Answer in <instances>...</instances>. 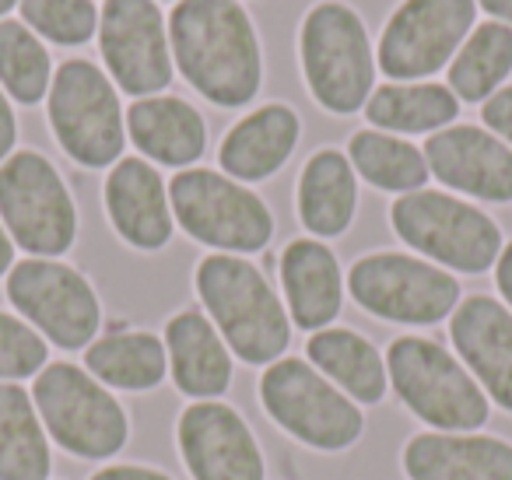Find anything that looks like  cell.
<instances>
[{
    "instance_id": "cell-34",
    "label": "cell",
    "mask_w": 512,
    "mask_h": 480,
    "mask_svg": "<svg viewBox=\"0 0 512 480\" xmlns=\"http://www.w3.org/2000/svg\"><path fill=\"white\" fill-rule=\"evenodd\" d=\"M481 120L498 141H505L512 148V85L509 88H498L488 102L481 106Z\"/></svg>"
},
{
    "instance_id": "cell-28",
    "label": "cell",
    "mask_w": 512,
    "mask_h": 480,
    "mask_svg": "<svg viewBox=\"0 0 512 480\" xmlns=\"http://www.w3.org/2000/svg\"><path fill=\"white\" fill-rule=\"evenodd\" d=\"M460 116V99L449 85L421 81V85H383L365 102V120L383 134H439Z\"/></svg>"
},
{
    "instance_id": "cell-21",
    "label": "cell",
    "mask_w": 512,
    "mask_h": 480,
    "mask_svg": "<svg viewBox=\"0 0 512 480\" xmlns=\"http://www.w3.org/2000/svg\"><path fill=\"white\" fill-rule=\"evenodd\" d=\"M281 288H285V305L292 326L306 333L327 330L341 316L344 305V274L334 249L320 239H292L281 253L278 263Z\"/></svg>"
},
{
    "instance_id": "cell-4",
    "label": "cell",
    "mask_w": 512,
    "mask_h": 480,
    "mask_svg": "<svg viewBox=\"0 0 512 480\" xmlns=\"http://www.w3.org/2000/svg\"><path fill=\"white\" fill-rule=\"evenodd\" d=\"M386 375L397 400L432 431H481L491 421V400L446 344L418 333L390 340Z\"/></svg>"
},
{
    "instance_id": "cell-29",
    "label": "cell",
    "mask_w": 512,
    "mask_h": 480,
    "mask_svg": "<svg viewBox=\"0 0 512 480\" xmlns=\"http://www.w3.org/2000/svg\"><path fill=\"white\" fill-rule=\"evenodd\" d=\"M348 162L355 176H362L369 186L383 193H414L425 190L428 183V162L425 151L414 148L411 141L383 130H358L348 141Z\"/></svg>"
},
{
    "instance_id": "cell-13",
    "label": "cell",
    "mask_w": 512,
    "mask_h": 480,
    "mask_svg": "<svg viewBox=\"0 0 512 480\" xmlns=\"http://www.w3.org/2000/svg\"><path fill=\"white\" fill-rule=\"evenodd\" d=\"M474 29V0H404L379 36L376 64L393 81L442 71Z\"/></svg>"
},
{
    "instance_id": "cell-6",
    "label": "cell",
    "mask_w": 512,
    "mask_h": 480,
    "mask_svg": "<svg viewBox=\"0 0 512 480\" xmlns=\"http://www.w3.org/2000/svg\"><path fill=\"white\" fill-rule=\"evenodd\" d=\"M299 57L309 92L327 113L351 116L365 109L376 81V57L355 8L341 0L316 4L302 22Z\"/></svg>"
},
{
    "instance_id": "cell-25",
    "label": "cell",
    "mask_w": 512,
    "mask_h": 480,
    "mask_svg": "<svg viewBox=\"0 0 512 480\" xmlns=\"http://www.w3.org/2000/svg\"><path fill=\"white\" fill-rule=\"evenodd\" d=\"M295 207L313 239H337L348 232L358 211V176L344 151L320 148L302 165Z\"/></svg>"
},
{
    "instance_id": "cell-11",
    "label": "cell",
    "mask_w": 512,
    "mask_h": 480,
    "mask_svg": "<svg viewBox=\"0 0 512 480\" xmlns=\"http://www.w3.org/2000/svg\"><path fill=\"white\" fill-rule=\"evenodd\" d=\"M4 295L46 344L67 354L85 351L102 330V302L92 281L64 260H18L4 277Z\"/></svg>"
},
{
    "instance_id": "cell-36",
    "label": "cell",
    "mask_w": 512,
    "mask_h": 480,
    "mask_svg": "<svg viewBox=\"0 0 512 480\" xmlns=\"http://www.w3.org/2000/svg\"><path fill=\"white\" fill-rule=\"evenodd\" d=\"M15 144H18V120H15V109H11L8 95L0 88V165L15 155Z\"/></svg>"
},
{
    "instance_id": "cell-35",
    "label": "cell",
    "mask_w": 512,
    "mask_h": 480,
    "mask_svg": "<svg viewBox=\"0 0 512 480\" xmlns=\"http://www.w3.org/2000/svg\"><path fill=\"white\" fill-rule=\"evenodd\" d=\"M88 480H172V477L165 470H158V466H144V463H106Z\"/></svg>"
},
{
    "instance_id": "cell-26",
    "label": "cell",
    "mask_w": 512,
    "mask_h": 480,
    "mask_svg": "<svg viewBox=\"0 0 512 480\" xmlns=\"http://www.w3.org/2000/svg\"><path fill=\"white\" fill-rule=\"evenodd\" d=\"M85 372L113 393H155L169 379L165 340L148 330L116 326L85 347Z\"/></svg>"
},
{
    "instance_id": "cell-33",
    "label": "cell",
    "mask_w": 512,
    "mask_h": 480,
    "mask_svg": "<svg viewBox=\"0 0 512 480\" xmlns=\"http://www.w3.org/2000/svg\"><path fill=\"white\" fill-rule=\"evenodd\" d=\"M50 365V344L22 316L0 312V382H25Z\"/></svg>"
},
{
    "instance_id": "cell-30",
    "label": "cell",
    "mask_w": 512,
    "mask_h": 480,
    "mask_svg": "<svg viewBox=\"0 0 512 480\" xmlns=\"http://www.w3.org/2000/svg\"><path fill=\"white\" fill-rule=\"evenodd\" d=\"M512 71V25L484 22L449 64V92L460 102H488Z\"/></svg>"
},
{
    "instance_id": "cell-19",
    "label": "cell",
    "mask_w": 512,
    "mask_h": 480,
    "mask_svg": "<svg viewBox=\"0 0 512 480\" xmlns=\"http://www.w3.org/2000/svg\"><path fill=\"white\" fill-rule=\"evenodd\" d=\"M407 480H512V442L484 431H418L400 449Z\"/></svg>"
},
{
    "instance_id": "cell-10",
    "label": "cell",
    "mask_w": 512,
    "mask_h": 480,
    "mask_svg": "<svg viewBox=\"0 0 512 480\" xmlns=\"http://www.w3.org/2000/svg\"><path fill=\"white\" fill-rule=\"evenodd\" d=\"M0 221L11 242L39 260H60L78 239V207L43 151H15L0 165Z\"/></svg>"
},
{
    "instance_id": "cell-32",
    "label": "cell",
    "mask_w": 512,
    "mask_h": 480,
    "mask_svg": "<svg viewBox=\"0 0 512 480\" xmlns=\"http://www.w3.org/2000/svg\"><path fill=\"white\" fill-rule=\"evenodd\" d=\"M22 18L57 46H81L99 29V8L92 0H22Z\"/></svg>"
},
{
    "instance_id": "cell-31",
    "label": "cell",
    "mask_w": 512,
    "mask_h": 480,
    "mask_svg": "<svg viewBox=\"0 0 512 480\" xmlns=\"http://www.w3.org/2000/svg\"><path fill=\"white\" fill-rule=\"evenodd\" d=\"M53 60L25 22H0V88L22 106H36L50 95Z\"/></svg>"
},
{
    "instance_id": "cell-17",
    "label": "cell",
    "mask_w": 512,
    "mask_h": 480,
    "mask_svg": "<svg viewBox=\"0 0 512 480\" xmlns=\"http://www.w3.org/2000/svg\"><path fill=\"white\" fill-rule=\"evenodd\" d=\"M453 354L491 403L512 414V312L491 295H467L449 316Z\"/></svg>"
},
{
    "instance_id": "cell-7",
    "label": "cell",
    "mask_w": 512,
    "mask_h": 480,
    "mask_svg": "<svg viewBox=\"0 0 512 480\" xmlns=\"http://www.w3.org/2000/svg\"><path fill=\"white\" fill-rule=\"evenodd\" d=\"M53 137L81 169H113L127 148V116L116 85L92 60H64L46 95Z\"/></svg>"
},
{
    "instance_id": "cell-24",
    "label": "cell",
    "mask_w": 512,
    "mask_h": 480,
    "mask_svg": "<svg viewBox=\"0 0 512 480\" xmlns=\"http://www.w3.org/2000/svg\"><path fill=\"white\" fill-rule=\"evenodd\" d=\"M306 361L323 372L348 400L358 407H379L390 389L386 358L376 351L369 337L348 326H327V330L309 333Z\"/></svg>"
},
{
    "instance_id": "cell-2",
    "label": "cell",
    "mask_w": 512,
    "mask_h": 480,
    "mask_svg": "<svg viewBox=\"0 0 512 480\" xmlns=\"http://www.w3.org/2000/svg\"><path fill=\"white\" fill-rule=\"evenodd\" d=\"M193 288L204 316L218 326L232 358L249 368H267L292 347V316L264 270L246 256L211 253L197 263Z\"/></svg>"
},
{
    "instance_id": "cell-38",
    "label": "cell",
    "mask_w": 512,
    "mask_h": 480,
    "mask_svg": "<svg viewBox=\"0 0 512 480\" xmlns=\"http://www.w3.org/2000/svg\"><path fill=\"white\" fill-rule=\"evenodd\" d=\"M11 267H15V242H11L8 228L0 221V277H8Z\"/></svg>"
},
{
    "instance_id": "cell-20",
    "label": "cell",
    "mask_w": 512,
    "mask_h": 480,
    "mask_svg": "<svg viewBox=\"0 0 512 480\" xmlns=\"http://www.w3.org/2000/svg\"><path fill=\"white\" fill-rule=\"evenodd\" d=\"M165 354H169L172 386L186 400H221L232 389L235 358L218 326L200 309H179L165 323Z\"/></svg>"
},
{
    "instance_id": "cell-37",
    "label": "cell",
    "mask_w": 512,
    "mask_h": 480,
    "mask_svg": "<svg viewBox=\"0 0 512 480\" xmlns=\"http://www.w3.org/2000/svg\"><path fill=\"white\" fill-rule=\"evenodd\" d=\"M495 288L505 298V309L512 312V242L502 249V256L495 263Z\"/></svg>"
},
{
    "instance_id": "cell-3",
    "label": "cell",
    "mask_w": 512,
    "mask_h": 480,
    "mask_svg": "<svg viewBox=\"0 0 512 480\" xmlns=\"http://www.w3.org/2000/svg\"><path fill=\"white\" fill-rule=\"evenodd\" d=\"M32 403L50 442L78 463H109L127 449V407L74 361H50L32 382Z\"/></svg>"
},
{
    "instance_id": "cell-8",
    "label": "cell",
    "mask_w": 512,
    "mask_h": 480,
    "mask_svg": "<svg viewBox=\"0 0 512 480\" xmlns=\"http://www.w3.org/2000/svg\"><path fill=\"white\" fill-rule=\"evenodd\" d=\"M390 225L414 253L456 274H484L498 263L502 228L467 200L442 190H414L393 200Z\"/></svg>"
},
{
    "instance_id": "cell-39",
    "label": "cell",
    "mask_w": 512,
    "mask_h": 480,
    "mask_svg": "<svg viewBox=\"0 0 512 480\" xmlns=\"http://www.w3.org/2000/svg\"><path fill=\"white\" fill-rule=\"evenodd\" d=\"M481 8L488 15L502 18V25H512V0H481Z\"/></svg>"
},
{
    "instance_id": "cell-18",
    "label": "cell",
    "mask_w": 512,
    "mask_h": 480,
    "mask_svg": "<svg viewBox=\"0 0 512 480\" xmlns=\"http://www.w3.org/2000/svg\"><path fill=\"white\" fill-rule=\"evenodd\" d=\"M102 200H106L109 225L127 246L158 253L172 242L176 218H172L169 186L148 158H120L109 169Z\"/></svg>"
},
{
    "instance_id": "cell-22",
    "label": "cell",
    "mask_w": 512,
    "mask_h": 480,
    "mask_svg": "<svg viewBox=\"0 0 512 480\" xmlns=\"http://www.w3.org/2000/svg\"><path fill=\"white\" fill-rule=\"evenodd\" d=\"M299 137V113L292 106L271 102V106H260L249 116H242L228 130L218 148V165L235 183H264L285 169L288 158L299 148Z\"/></svg>"
},
{
    "instance_id": "cell-12",
    "label": "cell",
    "mask_w": 512,
    "mask_h": 480,
    "mask_svg": "<svg viewBox=\"0 0 512 480\" xmlns=\"http://www.w3.org/2000/svg\"><path fill=\"white\" fill-rule=\"evenodd\" d=\"M348 295L383 323L435 326L463 302V288L449 270L407 253H369L351 263Z\"/></svg>"
},
{
    "instance_id": "cell-16",
    "label": "cell",
    "mask_w": 512,
    "mask_h": 480,
    "mask_svg": "<svg viewBox=\"0 0 512 480\" xmlns=\"http://www.w3.org/2000/svg\"><path fill=\"white\" fill-rule=\"evenodd\" d=\"M425 162L428 172L449 190L484 204L512 200V148L491 130L453 123L425 141Z\"/></svg>"
},
{
    "instance_id": "cell-40",
    "label": "cell",
    "mask_w": 512,
    "mask_h": 480,
    "mask_svg": "<svg viewBox=\"0 0 512 480\" xmlns=\"http://www.w3.org/2000/svg\"><path fill=\"white\" fill-rule=\"evenodd\" d=\"M15 4H18V0H0V22H4V15H8Z\"/></svg>"
},
{
    "instance_id": "cell-27",
    "label": "cell",
    "mask_w": 512,
    "mask_h": 480,
    "mask_svg": "<svg viewBox=\"0 0 512 480\" xmlns=\"http://www.w3.org/2000/svg\"><path fill=\"white\" fill-rule=\"evenodd\" d=\"M53 442L32 393L22 382H0V480H50Z\"/></svg>"
},
{
    "instance_id": "cell-5",
    "label": "cell",
    "mask_w": 512,
    "mask_h": 480,
    "mask_svg": "<svg viewBox=\"0 0 512 480\" xmlns=\"http://www.w3.org/2000/svg\"><path fill=\"white\" fill-rule=\"evenodd\" d=\"M264 414L299 445L323 456H337L362 442L365 414L306 358L285 354L267 365L256 382Z\"/></svg>"
},
{
    "instance_id": "cell-23",
    "label": "cell",
    "mask_w": 512,
    "mask_h": 480,
    "mask_svg": "<svg viewBox=\"0 0 512 480\" xmlns=\"http://www.w3.org/2000/svg\"><path fill=\"white\" fill-rule=\"evenodd\" d=\"M127 137L144 158L169 169H190L207 148V123L179 95H148L130 102Z\"/></svg>"
},
{
    "instance_id": "cell-15",
    "label": "cell",
    "mask_w": 512,
    "mask_h": 480,
    "mask_svg": "<svg viewBox=\"0 0 512 480\" xmlns=\"http://www.w3.org/2000/svg\"><path fill=\"white\" fill-rule=\"evenodd\" d=\"M176 449L193 480H267L264 449L225 400H190L176 417Z\"/></svg>"
},
{
    "instance_id": "cell-14",
    "label": "cell",
    "mask_w": 512,
    "mask_h": 480,
    "mask_svg": "<svg viewBox=\"0 0 512 480\" xmlns=\"http://www.w3.org/2000/svg\"><path fill=\"white\" fill-rule=\"evenodd\" d=\"M99 50L123 95L148 99L169 88V36L162 11L151 0H106L99 11Z\"/></svg>"
},
{
    "instance_id": "cell-9",
    "label": "cell",
    "mask_w": 512,
    "mask_h": 480,
    "mask_svg": "<svg viewBox=\"0 0 512 480\" xmlns=\"http://www.w3.org/2000/svg\"><path fill=\"white\" fill-rule=\"evenodd\" d=\"M176 225L200 246L253 256L274 239V214L249 186L214 169H183L169 183Z\"/></svg>"
},
{
    "instance_id": "cell-1",
    "label": "cell",
    "mask_w": 512,
    "mask_h": 480,
    "mask_svg": "<svg viewBox=\"0 0 512 480\" xmlns=\"http://www.w3.org/2000/svg\"><path fill=\"white\" fill-rule=\"evenodd\" d=\"M176 71L221 109L249 106L264 85L260 39L235 0H179L169 22Z\"/></svg>"
}]
</instances>
